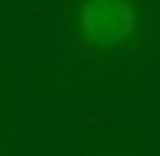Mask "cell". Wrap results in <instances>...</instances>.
<instances>
[{
    "mask_svg": "<svg viewBox=\"0 0 160 156\" xmlns=\"http://www.w3.org/2000/svg\"><path fill=\"white\" fill-rule=\"evenodd\" d=\"M78 31L98 51L121 47L137 31V8L129 0H82V8H78Z\"/></svg>",
    "mask_w": 160,
    "mask_h": 156,
    "instance_id": "1",
    "label": "cell"
}]
</instances>
